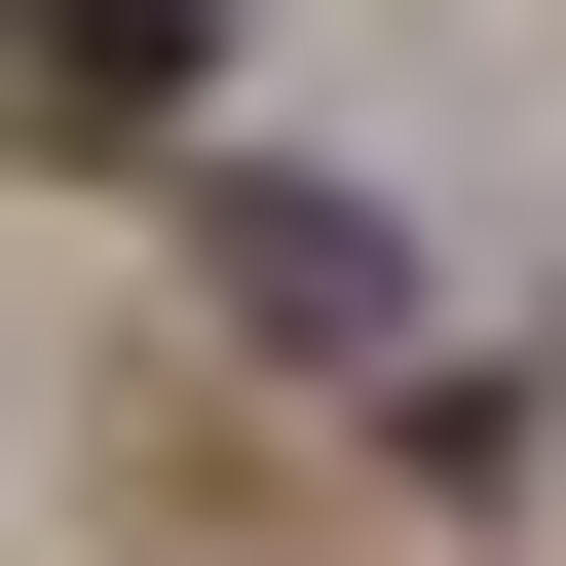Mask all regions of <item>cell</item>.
<instances>
[{"label":"cell","mask_w":566,"mask_h":566,"mask_svg":"<svg viewBox=\"0 0 566 566\" xmlns=\"http://www.w3.org/2000/svg\"><path fill=\"white\" fill-rule=\"evenodd\" d=\"M189 227H227V303H264V340H378V227H340V189H189Z\"/></svg>","instance_id":"obj_2"},{"label":"cell","mask_w":566,"mask_h":566,"mask_svg":"<svg viewBox=\"0 0 566 566\" xmlns=\"http://www.w3.org/2000/svg\"><path fill=\"white\" fill-rule=\"evenodd\" d=\"M227 0H0V151H189Z\"/></svg>","instance_id":"obj_1"}]
</instances>
